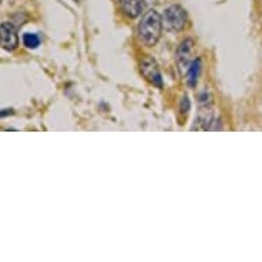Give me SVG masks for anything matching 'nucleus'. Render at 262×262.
Listing matches in <instances>:
<instances>
[{
	"label": "nucleus",
	"mask_w": 262,
	"mask_h": 262,
	"mask_svg": "<svg viewBox=\"0 0 262 262\" xmlns=\"http://www.w3.org/2000/svg\"><path fill=\"white\" fill-rule=\"evenodd\" d=\"M162 26V15L158 11H155V10L147 11L139 24V37L142 40V43L147 47L155 46L161 39Z\"/></svg>",
	"instance_id": "obj_1"
},
{
	"label": "nucleus",
	"mask_w": 262,
	"mask_h": 262,
	"mask_svg": "<svg viewBox=\"0 0 262 262\" xmlns=\"http://www.w3.org/2000/svg\"><path fill=\"white\" fill-rule=\"evenodd\" d=\"M163 26L172 32H180L187 25V13L181 6L173 5L163 11Z\"/></svg>",
	"instance_id": "obj_2"
},
{
	"label": "nucleus",
	"mask_w": 262,
	"mask_h": 262,
	"mask_svg": "<svg viewBox=\"0 0 262 262\" xmlns=\"http://www.w3.org/2000/svg\"><path fill=\"white\" fill-rule=\"evenodd\" d=\"M140 72L144 76L147 81H150L151 84H154L157 86H162V76L159 72V68L154 58L151 56H144L140 63Z\"/></svg>",
	"instance_id": "obj_3"
},
{
	"label": "nucleus",
	"mask_w": 262,
	"mask_h": 262,
	"mask_svg": "<svg viewBox=\"0 0 262 262\" xmlns=\"http://www.w3.org/2000/svg\"><path fill=\"white\" fill-rule=\"evenodd\" d=\"M193 51H195V44L191 39L184 40L177 48V64L181 73H185V70H188L189 64L193 62Z\"/></svg>",
	"instance_id": "obj_4"
},
{
	"label": "nucleus",
	"mask_w": 262,
	"mask_h": 262,
	"mask_svg": "<svg viewBox=\"0 0 262 262\" xmlns=\"http://www.w3.org/2000/svg\"><path fill=\"white\" fill-rule=\"evenodd\" d=\"M18 43L19 40H18L15 26L10 22H3L0 25V47L7 51H13L18 47Z\"/></svg>",
	"instance_id": "obj_5"
},
{
	"label": "nucleus",
	"mask_w": 262,
	"mask_h": 262,
	"mask_svg": "<svg viewBox=\"0 0 262 262\" xmlns=\"http://www.w3.org/2000/svg\"><path fill=\"white\" fill-rule=\"evenodd\" d=\"M121 9L129 18H136L144 11L146 3L144 0H120Z\"/></svg>",
	"instance_id": "obj_6"
},
{
	"label": "nucleus",
	"mask_w": 262,
	"mask_h": 262,
	"mask_svg": "<svg viewBox=\"0 0 262 262\" xmlns=\"http://www.w3.org/2000/svg\"><path fill=\"white\" fill-rule=\"evenodd\" d=\"M199 72H201V60H193L192 63L189 64L188 70H187V81L191 86L196 85L199 77Z\"/></svg>",
	"instance_id": "obj_7"
},
{
	"label": "nucleus",
	"mask_w": 262,
	"mask_h": 262,
	"mask_svg": "<svg viewBox=\"0 0 262 262\" xmlns=\"http://www.w3.org/2000/svg\"><path fill=\"white\" fill-rule=\"evenodd\" d=\"M24 44L28 48H37L40 46V37L36 33H25Z\"/></svg>",
	"instance_id": "obj_8"
},
{
	"label": "nucleus",
	"mask_w": 262,
	"mask_h": 262,
	"mask_svg": "<svg viewBox=\"0 0 262 262\" xmlns=\"http://www.w3.org/2000/svg\"><path fill=\"white\" fill-rule=\"evenodd\" d=\"M188 112H189V100L187 96H184V98H183V100H181L180 114L184 117V118H187V116H188Z\"/></svg>",
	"instance_id": "obj_9"
},
{
	"label": "nucleus",
	"mask_w": 262,
	"mask_h": 262,
	"mask_svg": "<svg viewBox=\"0 0 262 262\" xmlns=\"http://www.w3.org/2000/svg\"><path fill=\"white\" fill-rule=\"evenodd\" d=\"M10 114H13V110H2V112H0V117L10 116Z\"/></svg>",
	"instance_id": "obj_10"
}]
</instances>
